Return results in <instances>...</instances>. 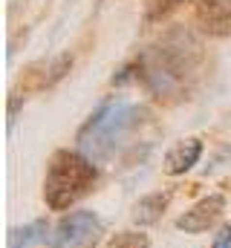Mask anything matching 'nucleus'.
I'll return each instance as SVG.
<instances>
[{
  "mask_svg": "<svg viewBox=\"0 0 231 248\" xmlns=\"http://www.w3.org/2000/svg\"><path fill=\"white\" fill-rule=\"evenodd\" d=\"M199 44L191 35L176 32L133 61L136 81H142V87L159 101H179L191 93V84L199 75Z\"/></svg>",
  "mask_w": 231,
  "mask_h": 248,
  "instance_id": "f257e3e1",
  "label": "nucleus"
},
{
  "mask_svg": "<svg viewBox=\"0 0 231 248\" xmlns=\"http://www.w3.org/2000/svg\"><path fill=\"white\" fill-rule=\"evenodd\" d=\"M150 113L145 104H127V101H107L101 104L90 122L78 130V144L93 162H104L116 156L130 139L148 124Z\"/></svg>",
  "mask_w": 231,
  "mask_h": 248,
  "instance_id": "f03ea898",
  "label": "nucleus"
},
{
  "mask_svg": "<svg viewBox=\"0 0 231 248\" xmlns=\"http://www.w3.org/2000/svg\"><path fill=\"white\" fill-rule=\"evenodd\" d=\"M99 179V168L93 159L75 150H58L50 159L47 176H44V199L52 211H66L81 196L90 193V187Z\"/></svg>",
  "mask_w": 231,
  "mask_h": 248,
  "instance_id": "7ed1b4c3",
  "label": "nucleus"
},
{
  "mask_svg": "<svg viewBox=\"0 0 231 248\" xmlns=\"http://www.w3.org/2000/svg\"><path fill=\"white\" fill-rule=\"evenodd\" d=\"M101 234L104 225L93 211H72L55 225L50 248H96Z\"/></svg>",
  "mask_w": 231,
  "mask_h": 248,
  "instance_id": "20e7f679",
  "label": "nucleus"
},
{
  "mask_svg": "<svg viewBox=\"0 0 231 248\" xmlns=\"http://www.w3.org/2000/svg\"><path fill=\"white\" fill-rule=\"evenodd\" d=\"M223 211H226V196L223 193H211V196L199 199L191 211H185L176 219V228L185 231V234H202L223 217Z\"/></svg>",
  "mask_w": 231,
  "mask_h": 248,
  "instance_id": "39448f33",
  "label": "nucleus"
},
{
  "mask_svg": "<svg viewBox=\"0 0 231 248\" xmlns=\"http://www.w3.org/2000/svg\"><path fill=\"white\" fill-rule=\"evenodd\" d=\"M69 66H72V55H58V58H50V61H38L23 72L20 87H23L26 93L50 90V87H55L58 81L69 72Z\"/></svg>",
  "mask_w": 231,
  "mask_h": 248,
  "instance_id": "423d86ee",
  "label": "nucleus"
},
{
  "mask_svg": "<svg viewBox=\"0 0 231 248\" xmlns=\"http://www.w3.org/2000/svg\"><path fill=\"white\" fill-rule=\"evenodd\" d=\"M197 26L211 38L231 35V0H197Z\"/></svg>",
  "mask_w": 231,
  "mask_h": 248,
  "instance_id": "0eeeda50",
  "label": "nucleus"
},
{
  "mask_svg": "<svg viewBox=\"0 0 231 248\" xmlns=\"http://www.w3.org/2000/svg\"><path fill=\"white\" fill-rule=\"evenodd\" d=\"M202 156V139L191 136V139H182L176 141L171 150L165 153V173L168 176H179L185 170H191Z\"/></svg>",
  "mask_w": 231,
  "mask_h": 248,
  "instance_id": "6e6552de",
  "label": "nucleus"
},
{
  "mask_svg": "<svg viewBox=\"0 0 231 248\" xmlns=\"http://www.w3.org/2000/svg\"><path fill=\"white\" fill-rule=\"evenodd\" d=\"M168 202H171V193H148V196H142L136 202V208H133V222L142 225V228L159 222L165 208H168Z\"/></svg>",
  "mask_w": 231,
  "mask_h": 248,
  "instance_id": "1a4fd4ad",
  "label": "nucleus"
},
{
  "mask_svg": "<svg viewBox=\"0 0 231 248\" xmlns=\"http://www.w3.org/2000/svg\"><path fill=\"white\" fill-rule=\"evenodd\" d=\"M47 219H35V222H29V225H23V228H12L9 231V248H32L38 246V243H44L47 240Z\"/></svg>",
  "mask_w": 231,
  "mask_h": 248,
  "instance_id": "9d476101",
  "label": "nucleus"
},
{
  "mask_svg": "<svg viewBox=\"0 0 231 248\" xmlns=\"http://www.w3.org/2000/svg\"><path fill=\"white\" fill-rule=\"evenodd\" d=\"M182 3H188V0H148L145 3V17L148 20H162L171 12H176Z\"/></svg>",
  "mask_w": 231,
  "mask_h": 248,
  "instance_id": "9b49d317",
  "label": "nucleus"
},
{
  "mask_svg": "<svg viewBox=\"0 0 231 248\" xmlns=\"http://www.w3.org/2000/svg\"><path fill=\"white\" fill-rule=\"evenodd\" d=\"M148 246H150L148 234H142V231H121L104 248H148Z\"/></svg>",
  "mask_w": 231,
  "mask_h": 248,
  "instance_id": "f8f14e48",
  "label": "nucleus"
},
{
  "mask_svg": "<svg viewBox=\"0 0 231 248\" xmlns=\"http://www.w3.org/2000/svg\"><path fill=\"white\" fill-rule=\"evenodd\" d=\"M211 248H231V225H223L214 237V246Z\"/></svg>",
  "mask_w": 231,
  "mask_h": 248,
  "instance_id": "ddd939ff",
  "label": "nucleus"
}]
</instances>
